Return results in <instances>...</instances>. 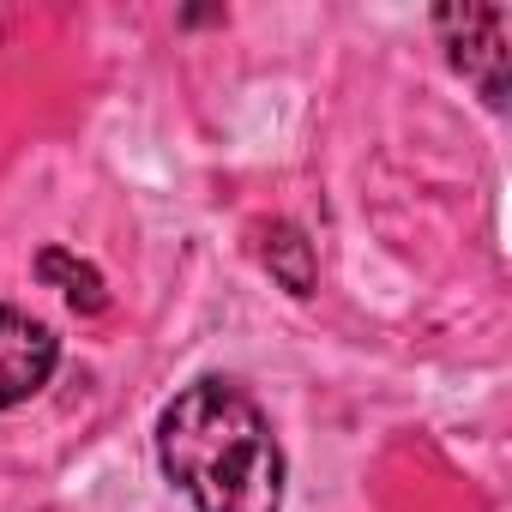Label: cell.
<instances>
[{
  "instance_id": "1",
  "label": "cell",
  "mask_w": 512,
  "mask_h": 512,
  "mask_svg": "<svg viewBox=\"0 0 512 512\" xmlns=\"http://www.w3.org/2000/svg\"><path fill=\"white\" fill-rule=\"evenodd\" d=\"M157 464L199 512H284V452L241 386L193 380L157 416Z\"/></svg>"
},
{
  "instance_id": "2",
  "label": "cell",
  "mask_w": 512,
  "mask_h": 512,
  "mask_svg": "<svg viewBox=\"0 0 512 512\" xmlns=\"http://www.w3.org/2000/svg\"><path fill=\"white\" fill-rule=\"evenodd\" d=\"M434 31L452 55V67L482 91L488 109L506 103V37H512V13L506 7H440Z\"/></svg>"
},
{
  "instance_id": "3",
  "label": "cell",
  "mask_w": 512,
  "mask_h": 512,
  "mask_svg": "<svg viewBox=\"0 0 512 512\" xmlns=\"http://www.w3.org/2000/svg\"><path fill=\"white\" fill-rule=\"evenodd\" d=\"M55 362H61V344L43 320H31L19 308H0V410L37 398L49 386Z\"/></svg>"
},
{
  "instance_id": "4",
  "label": "cell",
  "mask_w": 512,
  "mask_h": 512,
  "mask_svg": "<svg viewBox=\"0 0 512 512\" xmlns=\"http://www.w3.org/2000/svg\"><path fill=\"white\" fill-rule=\"evenodd\" d=\"M260 260H266L272 278H284L290 296H308V290H314V247L302 241V229L272 223V229L260 235Z\"/></svg>"
},
{
  "instance_id": "5",
  "label": "cell",
  "mask_w": 512,
  "mask_h": 512,
  "mask_svg": "<svg viewBox=\"0 0 512 512\" xmlns=\"http://www.w3.org/2000/svg\"><path fill=\"white\" fill-rule=\"evenodd\" d=\"M37 272H43V284H61V296L79 308V314H103V278L85 266V260H73V253H61V247H49L43 260H37Z\"/></svg>"
}]
</instances>
